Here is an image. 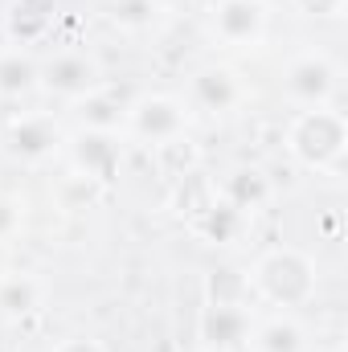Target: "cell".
Returning a JSON list of instances; mask_svg holds the SVG:
<instances>
[{
    "label": "cell",
    "instance_id": "6da1fadb",
    "mask_svg": "<svg viewBox=\"0 0 348 352\" xmlns=\"http://www.w3.org/2000/svg\"><path fill=\"white\" fill-rule=\"evenodd\" d=\"M246 283L270 307H303L316 295V263L295 246H279L254 263Z\"/></svg>",
    "mask_w": 348,
    "mask_h": 352
},
{
    "label": "cell",
    "instance_id": "7a4b0ae2",
    "mask_svg": "<svg viewBox=\"0 0 348 352\" xmlns=\"http://www.w3.org/2000/svg\"><path fill=\"white\" fill-rule=\"evenodd\" d=\"M345 148H348V123L332 107H303L287 127V152L303 168H316V173L336 168L345 160Z\"/></svg>",
    "mask_w": 348,
    "mask_h": 352
},
{
    "label": "cell",
    "instance_id": "3957f363",
    "mask_svg": "<svg viewBox=\"0 0 348 352\" xmlns=\"http://www.w3.org/2000/svg\"><path fill=\"white\" fill-rule=\"evenodd\" d=\"M340 87V66L324 50H303L283 66V90L299 107H328Z\"/></svg>",
    "mask_w": 348,
    "mask_h": 352
},
{
    "label": "cell",
    "instance_id": "277c9868",
    "mask_svg": "<svg viewBox=\"0 0 348 352\" xmlns=\"http://www.w3.org/2000/svg\"><path fill=\"white\" fill-rule=\"evenodd\" d=\"M37 87L58 94V98H74L83 102L87 94L102 90V66L90 58V54H78V50H62L54 54L50 62L37 66Z\"/></svg>",
    "mask_w": 348,
    "mask_h": 352
},
{
    "label": "cell",
    "instance_id": "5b68a950",
    "mask_svg": "<svg viewBox=\"0 0 348 352\" xmlns=\"http://www.w3.org/2000/svg\"><path fill=\"white\" fill-rule=\"evenodd\" d=\"M62 144H66V135H62L58 119H54V115H41V111H29V115L8 119V127H4V135H0V148H4L12 160H25V164L50 160Z\"/></svg>",
    "mask_w": 348,
    "mask_h": 352
},
{
    "label": "cell",
    "instance_id": "8992f818",
    "mask_svg": "<svg viewBox=\"0 0 348 352\" xmlns=\"http://www.w3.org/2000/svg\"><path fill=\"white\" fill-rule=\"evenodd\" d=\"M184 123H188V107L180 98H173V94H144L140 102L127 107L131 135H140V140H148L156 148L180 140L184 135Z\"/></svg>",
    "mask_w": 348,
    "mask_h": 352
},
{
    "label": "cell",
    "instance_id": "52a82bcc",
    "mask_svg": "<svg viewBox=\"0 0 348 352\" xmlns=\"http://www.w3.org/2000/svg\"><path fill=\"white\" fill-rule=\"evenodd\" d=\"M254 316L246 303H205L197 316V340L209 352H242L250 349Z\"/></svg>",
    "mask_w": 348,
    "mask_h": 352
},
{
    "label": "cell",
    "instance_id": "ba28073f",
    "mask_svg": "<svg viewBox=\"0 0 348 352\" xmlns=\"http://www.w3.org/2000/svg\"><path fill=\"white\" fill-rule=\"evenodd\" d=\"M266 21V0H213L209 8V29L221 45H259Z\"/></svg>",
    "mask_w": 348,
    "mask_h": 352
},
{
    "label": "cell",
    "instance_id": "9c48e42d",
    "mask_svg": "<svg viewBox=\"0 0 348 352\" xmlns=\"http://www.w3.org/2000/svg\"><path fill=\"white\" fill-rule=\"evenodd\" d=\"M70 144V160L83 180L90 184H102L119 173V160H123V140L119 131H102V127H83Z\"/></svg>",
    "mask_w": 348,
    "mask_h": 352
},
{
    "label": "cell",
    "instance_id": "30bf717a",
    "mask_svg": "<svg viewBox=\"0 0 348 352\" xmlns=\"http://www.w3.org/2000/svg\"><path fill=\"white\" fill-rule=\"evenodd\" d=\"M242 98H246V87H242V78H238L234 66H205L188 82V102L197 111H209V115H226Z\"/></svg>",
    "mask_w": 348,
    "mask_h": 352
},
{
    "label": "cell",
    "instance_id": "8fae6325",
    "mask_svg": "<svg viewBox=\"0 0 348 352\" xmlns=\"http://www.w3.org/2000/svg\"><path fill=\"white\" fill-rule=\"evenodd\" d=\"M41 303H45V283L37 274H25V270L0 274V316L4 320H25Z\"/></svg>",
    "mask_w": 348,
    "mask_h": 352
},
{
    "label": "cell",
    "instance_id": "7c38bea8",
    "mask_svg": "<svg viewBox=\"0 0 348 352\" xmlns=\"http://www.w3.org/2000/svg\"><path fill=\"white\" fill-rule=\"evenodd\" d=\"M193 230H197L205 242H213V246H230V242H238V238H242V230H246V213H242V209H234L230 201L213 197L205 209H197Z\"/></svg>",
    "mask_w": 348,
    "mask_h": 352
},
{
    "label": "cell",
    "instance_id": "4fadbf2b",
    "mask_svg": "<svg viewBox=\"0 0 348 352\" xmlns=\"http://www.w3.org/2000/svg\"><path fill=\"white\" fill-rule=\"evenodd\" d=\"M250 349L254 352H307V332H303V324H299L295 316L254 320Z\"/></svg>",
    "mask_w": 348,
    "mask_h": 352
},
{
    "label": "cell",
    "instance_id": "5bb4252c",
    "mask_svg": "<svg viewBox=\"0 0 348 352\" xmlns=\"http://www.w3.org/2000/svg\"><path fill=\"white\" fill-rule=\"evenodd\" d=\"M217 197H221V201H230L234 209H242V213L250 217L262 201L270 197V180H266L262 168H234V173L221 180Z\"/></svg>",
    "mask_w": 348,
    "mask_h": 352
},
{
    "label": "cell",
    "instance_id": "9a60e30c",
    "mask_svg": "<svg viewBox=\"0 0 348 352\" xmlns=\"http://www.w3.org/2000/svg\"><path fill=\"white\" fill-rule=\"evenodd\" d=\"M37 66L33 54H25L21 45L0 50V98H21L29 90H37Z\"/></svg>",
    "mask_w": 348,
    "mask_h": 352
},
{
    "label": "cell",
    "instance_id": "2e32d148",
    "mask_svg": "<svg viewBox=\"0 0 348 352\" xmlns=\"http://www.w3.org/2000/svg\"><path fill=\"white\" fill-rule=\"evenodd\" d=\"M111 21L127 33H144L160 21V4L156 0H111Z\"/></svg>",
    "mask_w": 348,
    "mask_h": 352
},
{
    "label": "cell",
    "instance_id": "e0dca14e",
    "mask_svg": "<svg viewBox=\"0 0 348 352\" xmlns=\"http://www.w3.org/2000/svg\"><path fill=\"white\" fill-rule=\"evenodd\" d=\"M21 226H25V205H21L17 197H4V192H0V242L17 238Z\"/></svg>",
    "mask_w": 348,
    "mask_h": 352
},
{
    "label": "cell",
    "instance_id": "ac0fdd59",
    "mask_svg": "<svg viewBox=\"0 0 348 352\" xmlns=\"http://www.w3.org/2000/svg\"><path fill=\"white\" fill-rule=\"evenodd\" d=\"M295 8L303 16H340L345 12V0H295Z\"/></svg>",
    "mask_w": 348,
    "mask_h": 352
},
{
    "label": "cell",
    "instance_id": "d6986e66",
    "mask_svg": "<svg viewBox=\"0 0 348 352\" xmlns=\"http://www.w3.org/2000/svg\"><path fill=\"white\" fill-rule=\"evenodd\" d=\"M54 352H107L98 340H87V336H70V340H62Z\"/></svg>",
    "mask_w": 348,
    "mask_h": 352
},
{
    "label": "cell",
    "instance_id": "ffe728a7",
    "mask_svg": "<svg viewBox=\"0 0 348 352\" xmlns=\"http://www.w3.org/2000/svg\"><path fill=\"white\" fill-rule=\"evenodd\" d=\"M156 4H160V8H164V4H180V0H156Z\"/></svg>",
    "mask_w": 348,
    "mask_h": 352
}]
</instances>
